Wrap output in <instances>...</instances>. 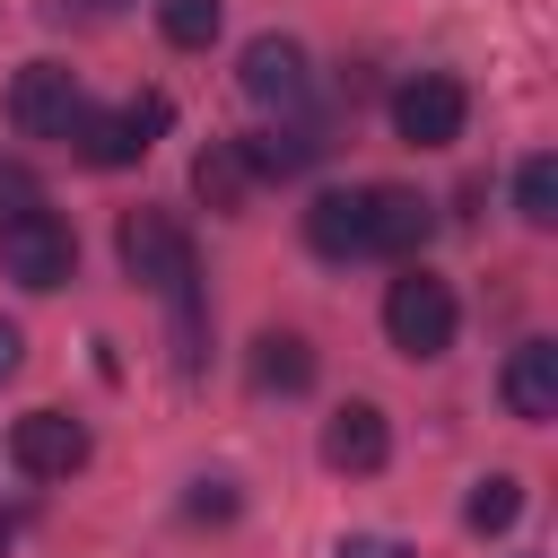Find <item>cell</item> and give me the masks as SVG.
<instances>
[{"mask_svg":"<svg viewBox=\"0 0 558 558\" xmlns=\"http://www.w3.org/2000/svg\"><path fill=\"white\" fill-rule=\"evenodd\" d=\"M453 331H462L453 288H445L427 262H410V270L384 288V340H392L401 357H445V349H453Z\"/></svg>","mask_w":558,"mask_h":558,"instance_id":"6da1fadb","label":"cell"},{"mask_svg":"<svg viewBox=\"0 0 558 558\" xmlns=\"http://www.w3.org/2000/svg\"><path fill=\"white\" fill-rule=\"evenodd\" d=\"M174 122V105L148 87V96H131V105H113V113H78V131H70V157L78 166H96V174H113V166H140L148 148H157V131Z\"/></svg>","mask_w":558,"mask_h":558,"instance_id":"7a4b0ae2","label":"cell"},{"mask_svg":"<svg viewBox=\"0 0 558 558\" xmlns=\"http://www.w3.org/2000/svg\"><path fill=\"white\" fill-rule=\"evenodd\" d=\"M0 270L17 279V288H70L78 279V235H70V218L61 209H17V218H0Z\"/></svg>","mask_w":558,"mask_h":558,"instance_id":"3957f363","label":"cell"},{"mask_svg":"<svg viewBox=\"0 0 558 558\" xmlns=\"http://www.w3.org/2000/svg\"><path fill=\"white\" fill-rule=\"evenodd\" d=\"M113 253H122V270H131L140 288H157V296H174V288L201 279V270H192V235H183L166 209H122Z\"/></svg>","mask_w":558,"mask_h":558,"instance_id":"277c9868","label":"cell"},{"mask_svg":"<svg viewBox=\"0 0 558 558\" xmlns=\"http://www.w3.org/2000/svg\"><path fill=\"white\" fill-rule=\"evenodd\" d=\"M78 113H87V87H78L70 61H26V70L9 78V122H17L26 140H70Z\"/></svg>","mask_w":558,"mask_h":558,"instance_id":"5b68a950","label":"cell"},{"mask_svg":"<svg viewBox=\"0 0 558 558\" xmlns=\"http://www.w3.org/2000/svg\"><path fill=\"white\" fill-rule=\"evenodd\" d=\"M462 122H471V87H462L453 70H418V78L392 87V131H401L410 148H453Z\"/></svg>","mask_w":558,"mask_h":558,"instance_id":"8992f818","label":"cell"},{"mask_svg":"<svg viewBox=\"0 0 558 558\" xmlns=\"http://www.w3.org/2000/svg\"><path fill=\"white\" fill-rule=\"evenodd\" d=\"M357 218H366V262H418L436 235V209L410 183H357Z\"/></svg>","mask_w":558,"mask_h":558,"instance_id":"52a82bcc","label":"cell"},{"mask_svg":"<svg viewBox=\"0 0 558 558\" xmlns=\"http://www.w3.org/2000/svg\"><path fill=\"white\" fill-rule=\"evenodd\" d=\"M87 453H96V436H87L70 410H26V418L9 427V462H17L26 480H70V471H87Z\"/></svg>","mask_w":558,"mask_h":558,"instance_id":"ba28073f","label":"cell"},{"mask_svg":"<svg viewBox=\"0 0 558 558\" xmlns=\"http://www.w3.org/2000/svg\"><path fill=\"white\" fill-rule=\"evenodd\" d=\"M235 78H244V96H253V105H270V113H305V96H314L305 44H288V35H253V44H244V61H235Z\"/></svg>","mask_w":558,"mask_h":558,"instance_id":"9c48e42d","label":"cell"},{"mask_svg":"<svg viewBox=\"0 0 558 558\" xmlns=\"http://www.w3.org/2000/svg\"><path fill=\"white\" fill-rule=\"evenodd\" d=\"M323 462L349 471V480H375V471L392 462V418H384L375 401H340V410L323 418Z\"/></svg>","mask_w":558,"mask_h":558,"instance_id":"30bf717a","label":"cell"},{"mask_svg":"<svg viewBox=\"0 0 558 558\" xmlns=\"http://www.w3.org/2000/svg\"><path fill=\"white\" fill-rule=\"evenodd\" d=\"M497 392H506V410H514L523 427H549V418H558V340H523V349L506 357Z\"/></svg>","mask_w":558,"mask_h":558,"instance_id":"8fae6325","label":"cell"},{"mask_svg":"<svg viewBox=\"0 0 558 558\" xmlns=\"http://www.w3.org/2000/svg\"><path fill=\"white\" fill-rule=\"evenodd\" d=\"M235 148H244L253 183H262V174H270V183H288V174H305V166H314L331 140H323L314 122H279V131H253V140H235Z\"/></svg>","mask_w":558,"mask_h":558,"instance_id":"7c38bea8","label":"cell"},{"mask_svg":"<svg viewBox=\"0 0 558 558\" xmlns=\"http://www.w3.org/2000/svg\"><path fill=\"white\" fill-rule=\"evenodd\" d=\"M305 244L323 262H366V218H357V192H314L305 201Z\"/></svg>","mask_w":558,"mask_h":558,"instance_id":"4fadbf2b","label":"cell"},{"mask_svg":"<svg viewBox=\"0 0 558 558\" xmlns=\"http://www.w3.org/2000/svg\"><path fill=\"white\" fill-rule=\"evenodd\" d=\"M192 192H201L218 218H244V201H253V166H244V148H235V140H209V148L192 157Z\"/></svg>","mask_w":558,"mask_h":558,"instance_id":"5bb4252c","label":"cell"},{"mask_svg":"<svg viewBox=\"0 0 558 558\" xmlns=\"http://www.w3.org/2000/svg\"><path fill=\"white\" fill-rule=\"evenodd\" d=\"M253 384L262 392H314V340L305 331H262L253 340Z\"/></svg>","mask_w":558,"mask_h":558,"instance_id":"9a60e30c","label":"cell"},{"mask_svg":"<svg viewBox=\"0 0 558 558\" xmlns=\"http://www.w3.org/2000/svg\"><path fill=\"white\" fill-rule=\"evenodd\" d=\"M514 514H523V480L514 471H488L471 497H462V523L480 532V541H497V532H514Z\"/></svg>","mask_w":558,"mask_h":558,"instance_id":"2e32d148","label":"cell"},{"mask_svg":"<svg viewBox=\"0 0 558 558\" xmlns=\"http://www.w3.org/2000/svg\"><path fill=\"white\" fill-rule=\"evenodd\" d=\"M514 218H523V227H558V157H549V148H532V157L514 166Z\"/></svg>","mask_w":558,"mask_h":558,"instance_id":"e0dca14e","label":"cell"},{"mask_svg":"<svg viewBox=\"0 0 558 558\" xmlns=\"http://www.w3.org/2000/svg\"><path fill=\"white\" fill-rule=\"evenodd\" d=\"M157 26H166V44L209 52V44H218V26H227V9H218V0H157Z\"/></svg>","mask_w":558,"mask_h":558,"instance_id":"ac0fdd59","label":"cell"},{"mask_svg":"<svg viewBox=\"0 0 558 558\" xmlns=\"http://www.w3.org/2000/svg\"><path fill=\"white\" fill-rule=\"evenodd\" d=\"M183 514H192V523H227V514H235V488H227V480H192Z\"/></svg>","mask_w":558,"mask_h":558,"instance_id":"d6986e66","label":"cell"},{"mask_svg":"<svg viewBox=\"0 0 558 558\" xmlns=\"http://www.w3.org/2000/svg\"><path fill=\"white\" fill-rule=\"evenodd\" d=\"M17 209H44V183L26 166H0V218H17Z\"/></svg>","mask_w":558,"mask_h":558,"instance_id":"ffe728a7","label":"cell"},{"mask_svg":"<svg viewBox=\"0 0 558 558\" xmlns=\"http://www.w3.org/2000/svg\"><path fill=\"white\" fill-rule=\"evenodd\" d=\"M331 558H410V549H401V541H384V532H349Z\"/></svg>","mask_w":558,"mask_h":558,"instance_id":"44dd1931","label":"cell"},{"mask_svg":"<svg viewBox=\"0 0 558 558\" xmlns=\"http://www.w3.org/2000/svg\"><path fill=\"white\" fill-rule=\"evenodd\" d=\"M17 366H26V331H17V323H9V314H0V384H9V375H17Z\"/></svg>","mask_w":558,"mask_h":558,"instance_id":"7402d4cb","label":"cell"},{"mask_svg":"<svg viewBox=\"0 0 558 558\" xmlns=\"http://www.w3.org/2000/svg\"><path fill=\"white\" fill-rule=\"evenodd\" d=\"M96 9H122V0H96Z\"/></svg>","mask_w":558,"mask_h":558,"instance_id":"603a6c76","label":"cell"}]
</instances>
